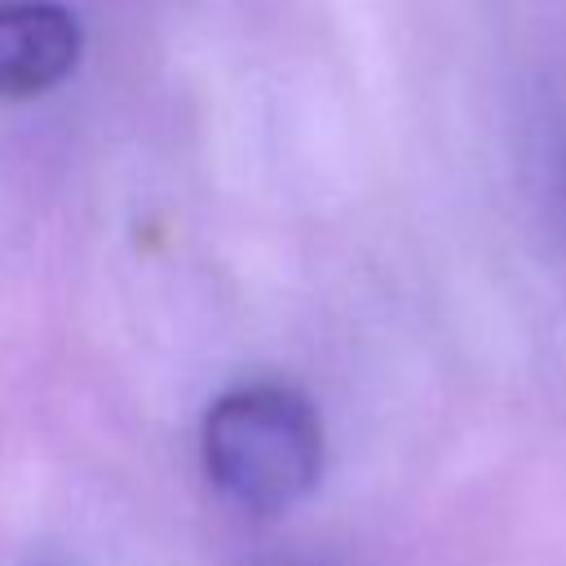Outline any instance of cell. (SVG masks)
I'll use <instances>...</instances> for the list:
<instances>
[{"label": "cell", "mask_w": 566, "mask_h": 566, "mask_svg": "<svg viewBox=\"0 0 566 566\" xmlns=\"http://www.w3.org/2000/svg\"><path fill=\"white\" fill-rule=\"evenodd\" d=\"M203 469L239 509L279 513L323 473V420L292 385H239L203 416Z\"/></svg>", "instance_id": "1"}, {"label": "cell", "mask_w": 566, "mask_h": 566, "mask_svg": "<svg viewBox=\"0 0 566 566\" xmlns=\"http://www.w3.org/2000/svg\"><path fill=\"white\" fill-rule=\"evenodd\" d=\"M84 35L57 0H0V97H35L80 62Z\"/></svg>", "instance_id": "2"}]
</instances>
